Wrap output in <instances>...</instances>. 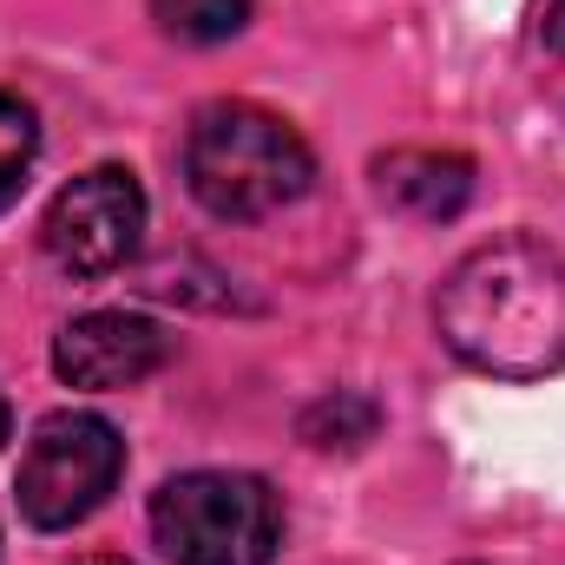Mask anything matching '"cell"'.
Masks as SVG:
<instances>
[{"mask_svg":"<svg viewBox=\"0 0 565 565\" xmlns=\"http://www.w3.org/2000/svg\"><path fill=\"white\" fill-rule=\"evenodd\" d=\"M184 184L224 224H257L289 211L316 184V158L302 132L244 99H217L184 132Z\"/></svg>","mask_w":565,"mask_h":565,"instance_id":"obj_2","label":"cell"},{"mask_svg":"<svg viewBox=\"0 0 565 565\" xmlns=\"http://www.w3.org/2000/svg\"><path fill=\"white\" fill-rule=\"evenodd\" d=\"M151 540L164 565H270L282 546V507L257 473L198 467L151 493Z\"/></svg>","mask_w":565,"mask_h":565,"instance_id":"obj_3","label":"cell"},{"mask_svg":"<svg viewBox=\"0 0 565 565\" xmlns=\"http://www.w3.org/2000/svg\"><path fill=\"white\" fill-rule=\"evenodd\" d=\"M119 473H126V440H119V427L99 422V415L60 408V415H46V422L33 427V440H26V454H20L13 493H20L26 526L66 533V526H79V520H93V513L106 507V493L119 487Z\"/></svg>","mask_w":565,"mask_h":565,"instance_id":"obj_4","label":"cell"},{"mask_svg":"<svg viewBox=\"0 0 565 565\" xmlns=\"http://www.w3.org/2000/svg\"><path fill=\"white\" fill-rule=\"evenodd\" d=\"M0 440H7V402H0Z\"/></svg>","mask_w":565,"mask_h":565,"instance_id":"obj_12","label":"cell"},{"mask_svg":"<svg viewBox=\"0 0 565 565\" xmlns=\"http://www.w3.org/2000/svg\"><path fill=\"white\" fill-rule=\"evenodd\" d=\"M33 151H40V119L33 106H20L13 93H0V211L20 198L26 171H33Z\"/></svg>","mask_w":565,"mask_h":565,"instance_id":"obj_10","label":"cell"},{"mask_svg":"<svg viewBox=\"0 0 565 565\" xmlns=\"http://www.w3.org/2000/svg\"><path fill=\"white\" fill-rule=\"evenodd\" d=\"M540 66H546V86L565 99V0H553L540 20Z\"/></svg>","mask_w":565,"mask_h":565,"instance_id":"obj_11","label":"cell"},{"mask_svg":"<svg viewBox=\"0 0 565 565\" xmlns=\"http://www.w3.org/2000/svg\"><path fill=\"white\" fill-rule=\"evenodd\" d=\"M375 427H382V408H375L369 395L335 388V395H322V402L302 415V440H309V447H362Z\"/></svg>","mask_w":565,"mask_h":565,"instance_id":"obj_9","label":"cell"},{"mask_svg":"<svg viewBox=\"0 0 565 565\" xmlns=\"http://www.w3.org/2000/svg\"><path fill=\"white\" fill-rule=\"evenodd\" d=\"M434 322L467 369L540 382L565 369V257L540 237H493L447 270Z\"/></svg>","mask_w":565,"mask_h":565,"instance_id":"obj_1","label":"cell"},{"mask_svg":"<svg viewBox=\"0 0 565 565\" xmlns=\"http://www.w3.org/2000/svg\"><path fill=\"white\" fill-rule=\"evenodd\" d=\"M171 362V335L132 309H93L53 335V375L66 388H139Z\"/></svg>","mask_w":565,"mask_h":565,"instance_id":"obj_6","label":"cell"},{"mask_svg":"<svg viewBox=\"0 0 565 565\" xmlns=\"http://www.w3.org/2000/svg\"><path fill=\"white\" fill-rule=\"evenodd\" d=\"M79 565H126V559H79Z\"/></svg>","mask_w":565,"mask_h":565,"instance_id":"obj_13","label":"cell"},{"mask_svg":"<svg viewBox=\"0 0 565 565\" xmlns=\"http://www.w3.org/2000/svg\"><path fill=\"white\" fill-rule=\"evenodd\" d=\"M139 237H145V191L126 164L79 171L46 204V224H40V244H46V257L66 277H113V270H126L139 257Z\"/></svg>","mask_w":565,"mask_h":565,"instance_id":"obj_5","label":"cell"},{"mask_svg":"<svg viewBox=\"0 0 565 565\" xmlns=\"http://www.w3.org/2000/svg\"><path fill=\"white\" fill-rule=\"evenodd\" d=\"M151 20L184 46H217L250 26V0H151Z\"/></svg>","mask_w":565,"mask_h":565,"instance_id":"obj_8","label":"cell"},{"mask_svg":"<svg viewBox=\"0 0 565 565\" xmlns=\"http://www.w3.org/2000/svg\"><path fill=\"white\" fill-rule=\"evenodd\" d=\"M375 191L388 211H402L415 224H447L473 198V158L434 151V145H402V151L375 158Z\"/></svg>","mask_w":565,"mask_h":565,"instance_id":"obj_7","label":"cell"}]
</instances>
